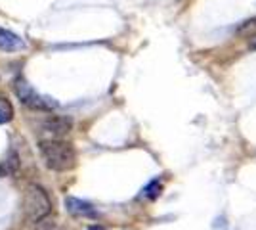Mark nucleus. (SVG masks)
Listing matches in <instances>:
<instances>
[{"label": "nucleus", "instance_id": "1", "mask_svg": "<svg viewBox=\"0 0 256 230\" xmlns=\"http://www.w3.org/2000/svg\"><path fill=\"white\" fill-rule=\"evenodd\" d=\"M40 155H42L46 167L52 171H58V173L71 171L76 165L75 148L65 140H60V138L42 140L40 142Z\"/></svg>", "mask_w": 256, "mask_h": 230}, {"label": "nucleus", "instance_id": "2", "mask_svg": "<svg viewBox=\"0 0 256 230\" xmlns=\"http://www.w3.org/2000/svg\"><path fill=\"white\" fill-rule=\"evenodd\" d=\"M52 211V199L38 184H29L23 194V213L29 222H40Z\"/></svg>", "mask_w": 256, "mask_h": 230}, {"label": "nucleus", "instance_id": "3", "mask_svg": "<svg viewBox=\"0 0 256 230\" xmlns=\"http://www.w3.org/2000/svg\"><path fill=\"white\" fill-rule=\"evenodd\" d=\"M14 90L18 94V98L22 100L23 104L31 110H38V111H52L54 108H58V104L54 100L46 98V96H40L34 88L25 81V79H16L14 83Z\"/></svg>", "mask_w": 256, "mask_h": 230}, {"label": "nucleus", "instance_id": "4", "mask_svg": "<svg viewBox=\"0 0 256 230\" xmlns=\"http://www.w3.org/2000/svg\"><path fill=\"white\" fill-rule=\"evenodd\" d=\"M73 121L69 117H62V115H48L46 119L40 123V132L48 134L50 138H62L64 134L71 131Z\"/></svg>", "mask_w": 256, "mask_h": 230}, {"label": "nucleus", "instance_id": "5", "mask_svg": "<svg viewBox=\"0 0 256 230\" xmlns=\"http://www.w3.org/2000/svg\"><path fill=\"white\" fill-rule=\"evenodd\" d=\"M65 207L75 217H96V209L92 207V203H88L84 199H78V197L67 196L65 197Z\"/></svg>", "mask_w": 256, "mask_h": 230}, {"label": "nucleus", "instance_id": "6", "mask_svg": "<svg viewBox=\"0 0 256 230\" xmlns=\"http://www.w3.org/2000/svg\"><path fill=\"white\" fill-rule=\"evenodd\" d=\"M23 48H25V41L20 35L0 27V50H4V52H18V50H23Z\"/></svg>", "mask_w": 256, "mask_h": 230}, {"label": "nucleus", "instance_id": "7", "mask_svg": "<svg viewBox=\"0 0 256 230\" xmlns=\"http://www.w3.org/2000/svg\"><path fill=\"white\" fill-rule=\"evenodd\" d=\"M18 155L16 153H12L8 159H4V161H0V178L2 176H10L14 175L16 171H18Z\"/></svg>", "mask_w": 256, "mask_h": 230}, {"label": "nucleus", "instance_id": "8", "mask_svg": "<svg viewBox=\"0 0 256 230\" xmlns=\"http://www.w3.org/2000/svg\"><path fill=\"white\" fill-rule=\"evenodd\" d=\"M14 119V108L6 98H0V123H10Z\"/></svg>", "mask_w": 256, "mask_h": 230}, {"label": "nucleus", "instance_id": "9", "mask_svg": "<svg viewBox=\"0 0 256 230\" xmlns=\"http://www.w3.org/2000/svg\"><path fill=\"white\" fill-rule=\"evenodd\" d=\"M237 35H241V37H256V18L243 23V25L237 29Z\"/></svg>", "mask_w": 256, "mask_h": 230}, {"label": "nucleus", "instance_id": "10", "mask_svg": "<svg viewBox=\"0 0 256 230\" xmlns=\"http://www.w3.org/2000/svg\"><path fill=\"white\" fill-rule=\"evenodd\" d=\"M160 192H162V184H160L159 180H151L150 184L144 188V196L150 197V199H155Z\"/></svg>", "mask_w": 256, "mask_h": 230}, {"label": "nucleus", "instance_id": "11", "mask_svg": "<svg viewBox=\"0 0 256 230\" xmlns=\"http://www.w3.org/2000/svg\"><path fill=\"white\" fill-rule=\"evenodd\" d=\"M250 48H256V37L252 39V43H250Z\"/></svg>", "mask_w": 256, "mask_h": 230}]
</instances>
